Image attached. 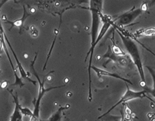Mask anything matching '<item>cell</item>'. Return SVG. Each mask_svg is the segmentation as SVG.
<instances>
[{"instance_id": "1", "label": "cell", "mask_w": 155, "mask_h": 121, "mask_svg": "<svg viewBox=\"0 0 155 121\" xmlns=\"http://www.w3.org/2000/svg\"><path fill=\"white\" fill-rule=\"evenodd\" d=\"M117 33L119 34V36H120L121 39H122V42L124 43V47L127 49V52L130 54V57L133 60V63L136 65V67H137L138 71H139V76H140L141 81L142 83V86L145 88V89H148V88L146 86V80H145V72H144V68H143V64H142V58H141L140 52H139V49L138 45H136V42L133 41V39L132 38H130V36H125V35H123L122 33L120 31H118L117 30H116Z\"/></svg>"}, {"instance_id": "2", "label": "cell", "mask_w": 155, "mask_h": 121, "mask_svg": "<svg viewBox=\"0 0 155 121\" xmlns=\"http://www.w3.org/2000/svg\"><path fill=\"white\" fill-rule=\"evenodd\" d=\"M38 56V51L36 52V54H35V57L33 58V60L30 62V72L34 75V77H36V78L37 79L38 82H39V92H38L37 98H36L34 101H33V104H34V107H33V116L30 118V121H42L40 119V116H39V113H40V104L41 101H42V98L45 95V94L46 92H49V91L53 90L54 89H60V88L64 87L65 85H62V86H52V87L49 88H45L44 86V83H45V80L43 81H41L40 79H39V75H38L37 72L36 71V69H35V62H36V58H37Z\"/></svg>"}, {"instance_id": "3", "label": "cell", "mask_w": 155, "mask_h": 121, "mask_svg": "<svg viewBox=\"0 0 155 121\" xmlns=\"http://www.w3.org/2000/svg\"><path fill=\"white\" fill-rule=\"evenodd\" d=\"M100 18H101V21L103 22V25L101 27V31L98 34L97 36V39L95 40V42H94L93 45L92 46H90V48L88 51L87 54H86V58H85V62L88 60V57L89 55V67H88V73H89V101H92V77H91V67H92V58H93V54H94V51H95V48L97 45V44L100 42L101 39H102L103 36L105 35V33H107V31L108 30V29L110 28V26L112 25V23H113V20L110 18V16H107V15H103L102 13L100 15Z\"/></svg>"}, {"instance_id": "4", "label": "cell", "mask_w": 155, "mask_h": 121, "mask_svg": "<svg viewBox=\"0 0 155 121\" xmlns=\"http://www.w3.org/2000/svg\"><path fill=\"white\" fill-rule=\"evenodd\" d=\"M125 84H126V86H127V92H125V94H124V95L121 97V98L119 100V101H117V102L114 105L112 106V107H110V108L109 109V110H107L106 113H104V114H102L101 116H98V119H101L102 117H104V116H107V114H109V113H110V111H112V110H113L115 107H117L118 105H120V104H124V103L127 102V101H131V100L141 99V98H149L151 101H154L152 99H151V98H150L149 96H148V95H147V94L148 93H151V95L154 96V93L153 91H151L150 89H144V90H142V91H133V90H132V89H130V87H129V86L127 83H125Z\"/></svg>"}, {"instance_id": "5", "label": "cell", "mask_w": 155, "mask_h": 121, "mask_svg": "<svg viewBox=\"0 0 155 121\" xmlns=\"http://www.w3.org/2000/svg\"><path fill=\"white\" fill-rule=\"evenodd\" d=\"M142 13H143V11L141 9V8H136V7L133 6L131 10L122 14L120 16L117 17L114 20H113L111 26L121 28L124 26L130 25V24L133 22L134 20H136L138 17L140 16Z\"/></svg>"}, {"instance_id": "6", "label": "cell", "mask_w": 155, "mask_h": 121, "mask_svg": "<svg viewBox=\"0 0 155 121\" xmlns=\"http://www.w3.org/2000/svg\"><path fill=\"white\" fill-rule=\"evenodd\" d=\"M92 14V26H91V46L94 44L97 39L98 34V29H99L101 18L100 15L101 13L95 10H89Z\"/></svg>"}, {"instance_id": "7", "label": "cell", "mask_w": 155, "mask_h": 121, "mask_svg": "<svg viewBox=\"0 0 155 121\" xmlns=\"http://www.w3.org/2000/svg\"><path fill=\"white\" fill-rule=\"evenodd\" d=\"M3 35H4L5 41L6 43L8 44V46H9V48H10V49L12 50V54H13L14 57H15V60H16L17 66H18V70H19L20 74H21V78H23V79H24V80H27V81H29V82H30V83H31L32 84H33V85H34V86H36V82L35 81V80H32L31 78H30V77H29V74H27V71H26L25 70H24V67L22 66V64H21V62H20V60H18V56H17V54H15V51H14L13 48H12V45H11V44H10V42H9L7 36H6V35H5V32H4V34H3Z\"/></svg>"}, {"instance_id": "8", "label": "cell", "mask_w": 155, "mask_h": 121, "mask_svg": "<svg viewBox=\"0 0 155 121\" xmlns=\"http://www.w3.org/2000/svg\"><path fill=\"white\" fill-rule=\"evenodd\" d=\"M124 57H125V56L116 55V54L112 51L111 45H108V46H107V52L103 55V58H107L108 60H107V61L103 64V66L105 67V64H108L110 61H114L115 62V63H117L119 64L125 66V65L128 64L129 61H128V58H124Z\"/></svg>"}, {"instance_id": "9", "label": "cell", "mask_w": 155, "mask_h": 121, "mask_svg": "<svg viewBox=\"0 0 155 121\" xmlns=\"http://www.w3.org/2000/svg\"><path fill=\"white\" fill-rule=\"evenodd\" d=\"M91 69H92L95 73H96V74L98 75V77H113V78L122 80V81H124L125 83H127V84H128V83L130 85L133 84V83H132L131 80H128V79L124 78V77H120V75H118V74H114V73H110V72H109V71L105 70H102V69H101V68H98V67H94V66H92Z\"/></svg>"}, {"instance_id": "10", "label": "cell", "mask_w": 155, "mask_h": 121, "mask_svg": "<svg viewBox=\"0 0 155 121\" xmlns=\"http://www.w3.org/2000/svg\"><path fill=\"white\" fill-rule=\"evenodd\" d=\"M23 8H24V12H23V16L21 18L15 21H5V24H11V27L9 28V30H12L14 27H18L20 29V33H21V30H22L23 27H24V21L28 18V17L30 16V14L26 9L25 5H23Z\"/></svg>"}, {"instance_id": "11", "label": "cell", "mask_w": 155, "mask_h": 121, "mask_svg": "<svg viewBox=\"0 0 155 121\" xmlns=\"http://www.w3.org/2000/svg\"><path fill=\"white\" fill-rule=\"evenodd\" d=\"M12 96L13 97L14 102H15V109L12 113V116H11L10 121H23V115L21 113V110H20V107L21 104H19V101H18V94H13L12 91L8 90Z\"/></svg>"}, {"instance_id": "12", "label": "cell", "mask_w": 155, "mask_h": 121, "mask_svg": "<svg viewBox=\"0 0 155 121\" xmlns=\"http://www.w3.org/2000/svg\"><path fill=\"white\" fill-rule=\"evenodd\" d=\"M70 107H71L70 104H67V105L65 106H61V107L56 110L55 113L53 115H51V116H50L49 119H47L46 121H61L62 117H63L64 110L70 108Z\"/></svg>"}, {"instance_id": "13", "label": "cell", "mask_w": 155, "mask_h": 121, "mask_svg": "<svg viewBox=\"0 0 155 121\" xmlns=\"http://www.w3.org/2000/svg\"><path fill=\"white\" fill-rule=\"evenodd\" d=\"M155 34L154 27H149V28H142L134 33L135 37H141L142 36H153Z\"/></svg>"}, {"instance_id": "14", "label": "cell", "mask_w": 155, "mask_h": 121, "mask_svg": "<svg viewBox=\"0 0 155 121\" xmlns=\"http://www.w3.org/2000/svg\"><path fill=\"white\" fill-rule=\"evenodd\" d=\"M103 0H89V10H95L101 13Z\"/></svg>"}, {"instance_id": "15", "label": "cell", "mask_w": 155, "mask_h": 121, "mask_svg": "<svg viewBox=\"0 0 155 121\" xmlns=\"http://www.w3.org/2000/svg\"><path fill=\"white\" fill-rule=\"evenodd\" d=\"M111 40H112V42H113V46L111 47L112 51H113V52L114 53V54H116V55L126 56V53L124 52V51H123V50L121 49V48H120L119 46H117V45L116 43H115L114 38V36H113V39H112Z\"/></svg>"}, {"instance_id": "16", "label": "cell", "mask_w": 155, "mask_h": 121, "mask_svg": "<svg viewBox=\"0 0 155 121\" xmlns=\"http://www.w3.org/2000/svg\"><path fill=\"white\" fill-rule=\"evenodd\" d=\"M20 110H21L22 115H24V116H30V118L33 116V111H31V110L29 108H27V107H22L21 106V107H20Z\"/></svg>"}, {"instance_id": "17", "label": "cell", "mask_w": 155, "mask_h": 121, "mask_svg": "<svg viewBox=\"0 0 155 121\" xmlns=\"http://www.w3.org/2000/svg\"><path fill=\"white\" fill-rule=\"evenodd\" d=\"M140 8H141V9H142V10L143 11V12L147 11H148V3H147V2H143L142 4V5L140 6Z\"/></svg>"}, {"instance_id": "18", "label": "cell", "mask_w": 155, "mask_h": 121, "mask_svg": "<svg viewBox=\"0 0 155 121\" xmlns=\"http://www.w3.org/2000/svg\"><path fill=\"white\" fill-rule=\"evenodd\" d=\"M8 1H9V0H1V2H0V11H1L2 7V6L4 5Z\"/></svg>"}, {"instance_id": "19", "label": "cell", "mask_w": 155, "mask_h": 121, "mask_svg": "<svg viewBox=\"0 0 155 121\" xmlns=\"http://www.w3.org/2000/svg\"><path fill=\"white\" fill-rule=\"evenodd\" d=\"M121 115H122V116H121L120 121H127V119H126L125 116H124V113L123 112V110H121Z\"/></svg>"}]
</instances>
